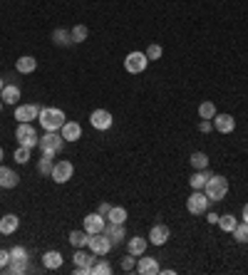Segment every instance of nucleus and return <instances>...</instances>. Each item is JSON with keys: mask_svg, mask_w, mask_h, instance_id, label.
<instances>
[{"mask_svg": "<svg viewBox=\"0 0 248 275\" xmlns=\"http://www.w3.org/2000/svg\"><path fill=\"white\" fill-rule=\"evenodd\" d=\"M38 119H40L45 132H60L65 126V112L57 109V107H40Z\"/></svg>", "mask_w": 248, "mask_h": 275, "instance_id": "nucleus-1", "label": "nucleus"}, {"mask_svg": "<svg viewBox=\"0 0 248 275\" xmlns=\"http://www.w3.org/2000/svg\"><path fill=\"white\" fill-rule=\"evenodd\" d=\"M15 139H17V144H20V146H28V149H32V146H38V144H40V137H38L35 126H32L30 122L17 124V129H15Z\"/></svg>", "mask_w": 248, "mask_h": 275, "instance_id": "nucleus-2", "label": "nucleus"}, {"mask_svg": "<svg viewBox=\"0 0 248 275\" xmlns=\"http://www.w3.org/2000/svg\"><path fill=\"white\" fill-rule=\"evenodd\" d=\"M204 193L211 201H223L226 193H228V181L223 179V176H211L206 181V186H204Z\"/></svg>", "mask_w": 248, "mask_h": 275, "instance_id": "nucleus-3", "label": "nucleus"}, {"mask_svg": "<svg viewBox=\"0 0 248 275\" xmlns=\"http://www.w3.org/2000/svg\"><path fill=\"white\" fill-rule=\"evenodd\" d=\"M208 204H211V198H208L204 191H193L189 198H186V211L193 213V216H204L208 211Z\"/></svg>", "mask_w": 248, "mask_h": 275, "instance_id": "nucleus-4", "label": "nucleus"}, {"mask_svg": "<svg viewBox=\"0 0 248 275\" xmlns=\"http://www.w3.org/2000/svg\"><path fill=\"white\" fill-rule=\"evenodd\" d=\"M87 248L95 253V255H107L112 248V241L107 238V233L102 231V233H90V241H87Z\"/></svg>", "mask_w": 248, "mask_h": 275, "instance_id": "nucleus-5", "label": "nucleus"}, {"mask_svg": "<svg viewBox=\"0 0 248 275\" xmlns=\"http://www.w3.org/2000/svg\"><path fill=\"white\" fill-rule=\"evenodd\" d=\"M40 146L42 152H50V154H60L62 152V146H65V139L62 134H57V132H45L40 137Z\"/></svg>", "mask_w": 248, "mask_h": 275, "instance_id": "nucleus-6", "label": "nucleus"}, {"mask_svg": "<svg viewBox=\"0 0 248 275\" xmlns=\"http://www.w3.org/2000/svg\"><path fill=\"white\" fill-rule=\"evenodd\" d=\"M149 67V60L144 52H129V55L124 57V69L129 72V75H139V72H144V69Z\"/></svg>", "mask_w": 248, "mask_h": 275, "instance_id": "nucleus-7", "label": "nucleus"}, {"mask_svg": "<svg viewBox=\"0 0 248 275\" xmlns=\"http://www.w3.org/2000/svg\"><path fill=\"white\" fill-rule=\"evenodd\" d=\"M72 174H75V166L62 159V161H55V166H52V174H50V176H52V181H55V184H67V181L72 179Z\"/></svg>", "mask_w": 248, "mask_h": 275, "instance_id": "nucleus-8", "label": "nucleus"}, {"mask_svg": "<svg viewBox=\"0 0 248 275\" xmlns=\"http://www.w3.org/2000/svg\"><path fill=\"white\" fill-rule=\"evenodd\" d=\"M90 124L95 126L97 132H107L112 124H114V119H112V114L107 109H95L90 114Z\"/></svg>", "mask_w": 248, "mask_h": 275, "instance_id": "nucleus-9", "label": "nucleus"}, {"mask_svg": "<svg viewBox=\"0 0 248 275\" xmlns=\"http://www.w3.org/2000/svg\"><path fill=\"white\" fill-rule=\"evenodd\" d=\"M137 273H141V275H156V273H162L159 261H156V258H149V255H139Z\"/></svg>", "mask_w": 248, "mask_h": 275, "instance_id": "nucleus-10", "label": "nucleus"}, {"mask_svg": "<svg viewBox=\"0 0 248 275\" xmlns=\"http://www.w3.org/2000/svg\"><path fill=\"white\" fill-rule=\"evenodd\" d=\"M38 114H40L38 104H17L15 107V119L17 122H32V119H38Z\"/></svg>", "mask_w": 248, "mask_h": 275, "instance_id": "nucleus-11", "label": "nucleus"}, {"mask_svg": "<svg viewBox=\"0 0 248 275\" xmlns=\"http://www.w3.org/2000/svg\"><path fill=\"white\" fill-rule=\"evenodd\" d=\"M104 233H107V238L112 241V246H117V243H124V238H127L124 223H112V221H107V226H104Z\"/></svg>", "mask_w": 248, "mask_h": 275, "instance_id": "nucleus-12", "label": "nucleus"}, {"mask_svg": "<svg viewBox=\"0 0 248 275\" xmlns=\"http://www.w3.org/2000/svg\"><path fill=\"white\" fill-rule=\"evenodd\" d=\"M211 122H214V129L221 132V134H231V132L236 129V119L231 117V114H216Z\"/></svg>", "mask_w": 248, "mask_h": 275, "instance_id": "nucleus-13", "label": "nucleus"}, {"mask_svg": "<svg viewBox=\"0 0 248 275\" xmlns=\"http://www.w3.org/2000/svg\"><path fill=\"white\" fill-rule=\"evenodd\" d=\"M104 226H107V221H104L102 213H90V216H84V231H87V233H102Z\"/></svg>", "mask_w": 248, "mask_h": 275, "instance_id": "nucleus-14", "label": "nucleus"}, {"mask_svg": "<svg viewBox=\"0 0 248 275\" xmlns=\"http://www.w3.org/2000/svg\"><path fill=\"white\" fill-rule=\"evenodd\" d=\"M17 184H20V176L15 174L13 169L0 164V189H15Z\"/></svg>", "mask_w": 248, "mask_h": 275, "instance_id": "nucleus-15", "label": "nucleus"}, {"mask_svg": "<svg viewBox=\"0 0 248 275\" xmlns=\"http://www.w3.org/2000/svg\"><path fill=\"white\" fill-rule=\"evenodd\" d=\"M169 235H171V231L166 228L164 223H156L152 231H149V243H154V246H164L166 241H169Z\"/></svg>", "mask_w": 248, "mask_h": 275, "instance_id": "nucleus-16", "label": "nucleus"}, {"mask_svg": "<svg viewBox=\"0 0 248 275\" xmlns=\"http://www.w3.org/2000/svg\"><path fill=\"white\" fill-rule=\"evenodd\" d=\"M147 246H149V241L147 238H141V235H134V238H129L127 241V253H132V255H144L147 253Z\"/></svg>", "mask_w": 248, "mask_h": 275, "instance_id": "nucleus-17", "label": "nucleus"}, {"mask_svg": "<svg viewBox=\"0 0 248 275\" xmlns=\"http://www.w3.org/2000/svg\"><path fill=\"white\" fill-rule=\"evenodd\" d=\"M60 134L65 141H77V139H82V126L77 122H65V126L60 129Z\"/></svg>", "mask_w": 248, "mask_h": 275, "instance_id": "nucleus-18", "label": "nucleus"}, {"mask_svg": "<svg viewBox=\"0 0 248 275\" xmlns=\"http://www.w3.org/2000/svg\"><path fill=\"white\" fill-rule=\"evenodd\" d=\"M0 99H3L5 104L17 107V102H20V87H17V84H5L3 92H0Z\"/></svg>", "mask_w": 248, "mask_h": 275, "instance_id": "nucleus-19", "label": "nucleus"}, {"mask_svg": "<svg viewBox=\"0 0 248 275\" xmlns=\"http://www.w3.org/2000/svg\"><path fill=\"white\" fill-rule=\"evenodd\" d=\"M17 228H20V218H17L15 213H5V216L0 218V233L10 235V233H15Z\"/></svg>", "mask_w": 248, "mask_h": 275, "instance_id": "nucleus-20", "label": "nucleus"}, {"mask_svg": "<svg viewBox=\"0 0 248 275\" xmlns=\"http://www.w3.org/2000/svg\"><path fill=\"white\" fill-rule=\"evenodd\" d=\"M62 263H65V258H62V253H57V250H47V253L42 255V265H45L47 270L62 268Z\"/></svg>", "mask_w": 248, "mask_h": 275, "instance_id": "nucleus-21", "label": "nucleus"}, {"mask_svg": "<svg viewBox=\"0 0 248 275\" xmlns=\"http://www.w3.org/2000/svg\"><path fill=\"white\" fill-rule=\"evenodd\" d=\"M211 176H214V174H211L208 169H199L191 179H189V184H191L193 191H204V186H206V181L211 179Z\"/></svg>", "mask_w": 248, "mask_h": 275, "instance_id": "nucleus-22", "label": "nucleus"}, {"mask_svg": "<svg viewBox=\"0 0 248 275\" xmlns=\"http://www.w3.org/2000/svg\"><path fill=\"white\" fill-rule=\"evenodd\" d=\"M35 67H38V60L30 55L17 57V62H15V69H17L20 75H30V72H35Z\"/></svg>", "mask_w": 248, "mask_h": 275, "instance_id": "nucleus-23", "label": "nucleus"}, {"mask_svg": "<svg viewBox=\"0 0 248 275\" xmlns=\"http://www.w3.org/2000/svg\"><path fill=\"white\" fill-rule=\"evenodd\" d=\"M52 42H55L57 47H69V45H75V40H72V32L65 28H57L55 32H52Z\"/></svg>", "mask_w": 248, "mask_h": 275, "instance_id": "nucleus-24", "label": "nucleus"}, {"mask_svg": "<svg viewBox=\"0 0 248 275\" xmlns=\"http://www.w3.org/2000/svg\"><path fill=\"white\" fill-rule=\"evenodd\" d=\"M55 154H50V152H42V159L38 161V171H40L42 176H50L52 174V166H55Z\"/></svg>", "mask_w": 248, "mask_h": 275, "instance_id": "nucleus-25", "label": "nucleus"}, {"mask_svg": "<svg viewBox=\"0 0 248 275\" xmlns=\"http://www.w3.org/2000/svg\"><path fill=\"white\" fill-rule=\"evenodd\" d=\"M95 263H97V255L92 253V250H90V253H84L82 248H80V250L75 253V265H84V268H92Z\"/></svg>", "mask_w": 248, "mask_h": 275, "instance_id": "nucleus-26", "label": "nucleus"}, {"mask_svg": "<svg viewBox=\"0 0 248 275\" xmlns=\"http://www.w3.org/2000/svg\"><path fill=\"white\" fill-rule=\"evenodd\" d=\"M236 223H238V218L231 216V213H226V216H219V223H216V226H221V231H223V233H234Z\"/></svg>", "mask_w": 248, "mask_h": 275, "instance_id": "nucleus-27", "label": "nucleus"}, {"mask_svg": "<svg viewBox=\"0 0 248 275\" xmlns=\"http://www.w3.org/2000/svg\"><path fill=\"white\" fill-rule=\"evenodd\" d=\"M87 241H90V233H87V231H72V233H69V243L75 248H84Z\"/></svg>", "mask_w": 248, "mask_h": 275, "instance_id": "nucleus-28", "label": "nucleus"}, {"mask_svg": "<svg viewBox=\"0 0 248 275\" xmlns=\"http://www.w3.org/2000/svg\"><path fill=\"white\" fill-rule=\"evenodd\" d=\"M234 238L238 243H248V223L246 221H238L234 228Z\"/></svg>", "mask_w": 248, "mask_h": 275, "instance_id": "nucleus-29", "label": "nucleus"}, {"mask_svg": "<svg viewBox=\"0 0 248 275\" xmlns=\"http://www.w3.org/2000/svg\"><path fill=\"white\" fill-rule=\"evenodd\" d=\"M199 117L201 119H214L216 117V104L214 102H201L199 104Z\"/></svg>", "mask_w": 248, "mask_h": 275, "instance_id": "nucleus-30", "label": "nucleus"}, {"mask_svg": "<svg viewBox=\"0 0 248 275\" xmlns=\"http://www.w3.org/2000/svg\"><path fill=\"white\" fill-rule=\"evenodd\" d=\"M189 161H191V166L196 171H199V169H208V156L204 152H193Z\"/></svg>", "mask_w": 248, "mask_h": 275, "instance_id": "nucleus-31", "label": "nucleus"}, {"mask_svg": "<svg viewBox=\"0 0 248 275\" xmlns=\"http://www.w3.org/2000/svg\"><path fill=\"white\" fill-rule=\"evenodd\" d=\"M5 270H8L10 275L25 273V270H28V261H13V258H10V263L5 265Z\"/></svg>", "mask_w": 248, "mask_h": 275, "instance_id": "nucleus-32", "label": "nucleus"}, {"mask_svg": "<svg viewBox=\"0 0 248 275\" xmlns=\"http://www.w3.org/2000/svg\"><path fill=\"white\" fill-rule=\"evenodd\" d=\"M107 221H112V223H127V208L112 206V211H110V216H107Z\"/></svg>", "mask_w": 248, "mask_h": 275, "instance_id": "nucleus-33", "label": "nucleus"}, {"mask_svg": "<svg viewBox=\"0 0 248 275\" xmlns=\"http://www.w3.org/2000/svg\"><path fill=\"white\" fill-rule=\"evenodd\" d=\"M69 32H72V40H75V42H84V40H87V35H90V30L84 28V25H75Z\"/></svg>", "mask_w": 248, "mask_h": 275, "instance_id": "nucleus-34", "label": "nucleus"}, {"mask_svg": "<svg viewBox=\"0 0 248 275\" xmlns=\"http://www.w3.org/2000/svg\"><path fill=\"white\" fill-rule=\"evenodd\" d=\"M112 273V265L107 261H97L92 265V275H110Z\"/></svg>", "mask_w": 248, "mask_h": 275, "instance_id": "nucleus-35", "label": "nucleus"}, {"mask_svg": "<svg viewBox=\"0 0 248 275\" xmlns=\"http://www.w3.org/2000/svg\"><path fill=\"white\" fill-rule=\"evenodd\" d=\"M122 270H124V273H132V270H137V255L127 253V258H122Z\"/></svg>", "mask_w": 248, "mask_h": 275, "instance_id": "nucleus-36", "label": "nucleus"}, {"mask_svg": "<svg viewBox=\"0 0 248 275\" xmlns=\"http://www.w3.org/2000/svg\"><path fill=\"white\" fill-rule=\"evenodd\" d=\"M15 161H17V164H28L30 161V149L28 146H17V149H15Z\"/></svg>", "mask_w": 248, "mask_h": 275, "instance_id": "nucleus-37", "label": "nucleus"}, {"mask_svg": "<svg viewBox=\"0 0 248 275\" xmlns=\"http://www.w3.org/2000/svg\"><path fill=\"white\" fill-rule=\"evenodd\" d=\"M10 258H13V261H28V250H25V246L10 248Z\"/></svg>", "mask_w": 248, "mask_h": 275, "instance_id": "nucleus-38", "label": "nucleus"}, {"mask_svg": "<svg viewBox=\"0 0 248 275\" xmlns=\"http://www.w3.org/2000/svg\"><path fill=\"white\" fill-rule=\"evenodd\" d=\"M144 55H147V60H149V62H152V60H159V57L164 55V50H162V45H149V47H147V52H144Z\"/></svg>", "mask_w": 248, "mask_h": 275, "instance_id": "nucleus-39", "label": "nucleus"}, {"mask_svg": "<svg viewBox=\"0 0 248 275\" xmlns=\"http://www.w3.org/2000/svg\"><path fill=\"white\" fill-rule=\"evenodd\" d=\"M211 129H214V122H211V119H201V122H199V132H201V134H208Z\"/></svg>", "mask_w": 248, "mask_h": 275, "instance_id": "nucleus-40", "label": "nucleus"}, {"mask_svg": "<svg viewBox=\"0 0 248 275\" xmlns=\"http://www.w3.org/2000/svg\"><path fill=\"white\" fill-rule=\"evenodd\" d=\"M110 211H112V206H110V204H107V201H102V204H99V206H97V213H102V216H104V218H107V216H110Z\"/></svg>", "mask_w": 248, "mask_h": 275, "instance_id": "nucleus-41", "label": "nucleus"}, {"mask_svg": "<svg viewBox=\"0 0 248 275\" xmlns=\"http://www.w3.org/2000/svg\"><path fill=\"white\" fill-rule=\"evenodd\" d=\"M10 263V250H0V268H5Z\"/></svg>", "mask_w": 248, "mask_h": 275, "instance_id": "nucleus-42", "label": "nucleus"}, {"mask_svg": "<svg viewBox=\"0 0 248 275\" xmlns=\"http://www.w3.org/2000/svg\"><path fill=\"white\" fill-rule=\"evenodd\" d=\"M206 221H208V223H219V213H211V211H206Z\"/></svg>", "mask_w": 248, "mask_h": 275, "instance_id": "nucleus-43", "label": "nucleus"}, {"mask_svg": "<svg viewBox=\"0 0 248 275\" xmlns=\"http://www.w3.org/2000/svg\"><path fill=\"white\" fill-rule=\"evenodd\" d=\"M243 221H246V223H248V204H246V206H243Z\"/></svg>", "mask_w": 248, "mask_h": 275, "instance_id": "nucleus-44", "label": "nucleus"}, {"mask_svg": "<svg viewBox=\"0 0 248 275\" xmlns=\"http://www.w3.org/2000/svg\"><path fill=\"white\" fill-rule=\"evenodd\" d=\"M3 87H5V82H3V77H0V92H3Z\"/></svg>", "mask_w": 248, "mask_h": 275, "instance_id": "nucleus-45", "label": "nucleus"}, {"mask_svg": "<svg viewBox=\"0 0 248 275\" xmlns=\"http://www.w3.org/2000/svg\"><path fill=\"white\" fill-rule=\"evenodd\" d=\"M3 104H5V102H3V99H0V112H3Z\"/></svg>", "mask_w": 248, "mask_h": 275, "instance_id": "nucleus-46", "label": "nucleus"}, {"mask_svg": "<svg viewBox=\"0 0 248 275\" xmlns=\"http://www.w3.org/2000/svg\"><path fill=\"white\" fill-rule=\"evenodd\" d=\"M0 164H3V149H0Z\"/></svg>", "mask_w": 248, "mask_h": 275, "instance_id": "nucleus-47", "label": "nucleus"}]
</instances>
